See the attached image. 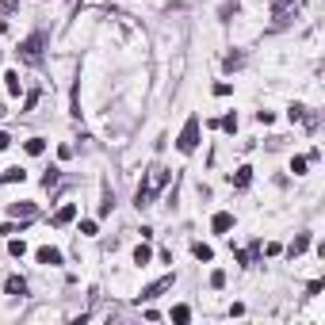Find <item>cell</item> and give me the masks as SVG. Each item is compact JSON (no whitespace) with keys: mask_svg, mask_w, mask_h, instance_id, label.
<instances>
[{"mask_svg":"<svg viewBox=\"0 0 325 325\" xmlns=\"http://www.w3.org/2000/svg\"><path fill=\"white\" fill-rule=\"evenodd\" d=\"M176 149L180 153H195V149H199V115H192L184 122V130H180V138H176Z\"/></svg>","mask_w":325,"mask_h":325,"instance_id":"1","label":"cell"},{"mask_svg":"<svg viewBox=\"0 0 325 325\" xmlns=\"http://www.w3.org/2000/svg\"><path fill=\"white\" fill-rule=\"evenodd\" d=\"M192 252H195V260H203V264H210V260H214V249H210V245H203V241H195Z\"/></svg>","mask_w":325,"mask_h":325,"instance_id":"9","label":"cell"},{"mask_svg":"<svg viewBox=\"0 0 325 325\" xmlns=\"http://www.w3.org/2000/svg\"><path fill=\"white\" fill-rule=\"evenodd\" d=\"M4 184H23V180H27V172H23V168H19V164H12V168H4Z\"/></svg>","mask_w":325,"mask_h":325,"instance_id":"7","label":"cell"},{"mask_svg":"<svg viewBox=\"0 0 325 325\" xmlns=\"http://www.w3.org/2000/svg\"><path fill=\"white\" fill-rule=\"evenodd\" d=\"M306 164H310V157H295V161H291V172H295V176H306Z\"/></svg>","mask_w":325,"mask_h":325,"instance_id":"16","label":"cell"},{"mask_svg":"<svg viewBox=\"0 0 325 325\" xmlns=\"http://www.w3.org/2000/svg\"><path fill=\"white\" fill-rule=\"evenodd\" d=\"M81 234H84V237H96V222L84 218V222H81Z\"/></svg>","mask_w":325,"mask_h":325,"instance_id":"20","label":"cell"},{"mask_svg":"<svg viewBox=\"0 0 325 325\" xmlns=\"http://www.w3.org/2000/svg\"><path fill=\"white\" fill-rule=\"evenodd\" d=\"M23 149H27L31 157H39V153L46 149V142H42V138H27V146H23Z\"/></svg>","mask_w":325,"mask_h":325,"instance_id":"15","label":"cell"},{"mask_svg":"<svg viewBox=\"0 0 325 325\" xmlns=\"http://www.w3.org/2000/svg\"><path fill=\"white\" fill-rule=\"evenodd\" d=\"M188 318H192V310H188V306H176V310H172V322H188Z\"/></svg>","mask_w":325,"mask_h":325,"instance_id":"19","label":"cell"},{"mask_svg":"<svg viewBox=\"0 0 325 325\" xmlns=\"http://www.w3.org/2000/svg\"><path fill=\"white\" fill-rule=\"evenodd\" d=\"M73 214H77V203H65V207H61L50 222H54V226H65V222H73Z\"/></svg>","mask_w":325,"mask_h":325,"instance_id":"6","label":"cell"},{"mask_svg":"<svg viewBox=\"0 0 325 325\" xmlns=\"http://www.w3.org/2000/svg\"><path fill=\"white\" fill-rule=\"evenodd\" d=\"M222 126H226V130L234 134V130H237V115H226V119H222Z\"/></svg>","mask_w":325,"mask_h":325,"instance_id":"23","label":"cell"},{"mask_svg":"<svg viewBox=\"0 0 325 325\" xmlns=\"http://www.w3.org/2000/svg\"><path fill=\"white\" fill-rule=\"evenodd\" d=\"M4 84H8V92H12V96H19V92H23V81H19V73H4Z\"/></svg>","mask_w":325,"mask_h":325,"instance_id":"10","label":"cell"},{"mask_svg":"<svg viewBox=\"0 0 325 325\" xmlns=\"http://www.w3.org/2000/svg\"><path fill=\"white\" fill-rule=\"evenodd\" d=\"M276 4H280V8H283V4H291V0H276Z\"/></svg>","mask_w":325,"mask_h":325,"instance_id":"25","label":"cell"},{"mask_svg":"<svg viewBox=\"0 0 325 325\" xmlns=\"http://www.w3.org/2000/svg\"><path fill=\"white\" fill-rule=\"evenodd\" d=\"M35 260H39V264H46V268H58V264H61V249H54V245H42V249L35 252Z\"/></svg>","mask_w":325,"mask_h":325,"instance_id":"4","label":"cell"},{"mask_svg":"<svg viewBox=\"0 0 325 325\" xmlns=\"http://www.w3.org/2000/svg\"><path fill=\"white\" fill-rule=\"evenodd\" d=\"M4 287H8V295H27V283L19 280V276H12V280L4 283Z\"/></svg>","mask_w":325,"mask_h":325,"instance_id":"12","label":"cell"},{"mask_svg":"<svg viewBox=\"0 0 325 325\" xmlns=\"http://www.w3.org/2000/svg\"><path fill=\"white\" fill-rule=\"evenodd\" d=\"M249 184H252V168H249V164H241V168L234 172V188H249Z\"/></svg>","mask_w":325,"mask_h":325,"instance_id":"8","label":"cell"},{"mask_svg":"<svg viewBox=\"0 0 325 325\" xmlns=\"http://www.w3.org/2000/svg\"><path fill=\"white\" fill-rule=\"evenodd\" d=\"M230 92H234V84H226V81H218V84H214V96H230Z\"/></svg>","mask_w":325,"mask_h":325,"instance_id":"22","label":"cell"},{"mask_svg":"<svg viewBox=\"0 0 325 325\" xmlns=\"http://www.w3.org/2000/svg\"><path fill=\"white\" fill-rule=\"evenodd\" d=\"M149 260H153V252H149V245H138V249H134V264H142V268H146Z\"/></svg>","mask_w":325,"mask_h":325,"instance_id":"13","label":"cell"},{"mask_svg":"<svg viewBox=\"0 0 325 325\" xmlns=\"http://www.w3.org/2000/svg\"><path fill=\"white\" fill-rule=\"evenodd\" d=\"M210 230H214V234H230V230H234V214H230V210H218V214L210 218Z\"/></svg>","mask_w":325,"mask_h":325,"instance_id":"5","label":"cell"},{"mask_svg":"<svg viewBox=\"0 0 325 325\" xmlns=\"http://www.w3.org/2000/svg\"><path fill=\"white\" fill-rule=\"evenodd\" d=\"M287 119H291V122H298V119H306V107H302V104H291V111H287Z\"/></svg>","mask_w":325,"mask_h":325,"instance_id":"17","label":"cell"},{"mask_svg":"<svg viewBox=\"0 0 325 325\" xmlns=\"http://www.w3.org/2000/svg\"><path fill=\"white\" fill-rule=\"evenodd\" d=\"M42 46H46V35H42V31H35L31 39H23V42H19V58H27V61H39Z\"/></svg>","mask_w":325,"mask_h":325,"instance_id":"2","label":"cell"},{"mask_svg":"<svg viewBox=\"0 0 325 325\" xmlns=\"http://www.w3.org/2000/svg\"><path fill=\"white\" fill-rule=\"evenodd\" d=\"M176 283V276H164V280H157V283H149L146 291H142V302H149V298H157V295H164L168 287Z\"/></svg>","mask_w":325,"mask_h":325,"instance_id":"3","label":"cell"},{"mask_svg":"<svg viewBox=\"0 0 325 325\" xmlns=\"http://www.w3.org/2000/svg\"><path fill=\"white\" fill-rule=\"evenodd\" d=\"M8 214H12V218H19V214H23V218H31V214H35V203H12V207H8Z\"/></svg>","mask_w":325,"mask_h":325,"instance_id":"11","label":"cell"},{"mask_svg":"<svg viewBox=\"0 0 325 325\" xmlns=\"http://www.w3.org/2000/svg\"><path fill=\"white\" fill-rule=\"evenodd\" d=\"M241 61H245L241 54H230V58H226V69H241Z\"/></svg>","mask_w":325,"mask_h":325,"instance_id":"21","label":"cell"},{"mask_svg":"<svg viewBox=\"0 0 325 325\" xmlns=\"http://www.w3.org/2000/svg\"><path fill=\"white\" fill-rule=\"evenodd\" d=\"M8 146H12V138H8V134L0 130V149H8Z\"/></svg>","mask_w":325,"mask_h":325,"instance_id":"24","label":"cell"},{"mask_svg":"<svg viewBox=\"0 0 325 325\" xmlns=\"http://www.w3.org/2000/svg\"><path fill=\"white\" fill-rule=\"evenodd\" d=\"M306 245H310V234H298L295 241H291V256H298V252H306Z\"/></svg>","mask_w":325,"mask_h":325,"instance_id":"14","label":"cell"},{"mask_svg":"<svg viewBox=\"0 0 325 325\" xmlns=\"http://www.w3.org/2000/svg\"><path fill=\"white\" fill-rule=\"evenodd\" d=\"M8 252H12V256H23V252H27V245H23V237H19V241H12V245H8Z\"/></svg>","mask_w":325,"mask_h":325,"instance_id":"18","label":"cell"}]
</instances>
